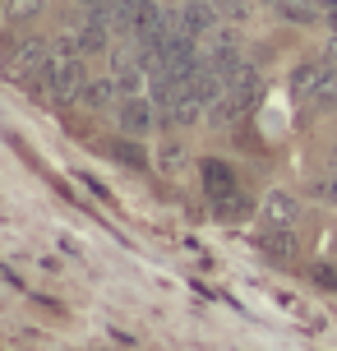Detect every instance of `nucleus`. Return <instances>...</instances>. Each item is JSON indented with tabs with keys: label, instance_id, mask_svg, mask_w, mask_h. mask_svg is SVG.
<instances>
[{
	"label": "nucleus",
	"instance_id": "obj_4",
	"mask_svg": "<svg viewBox=\"0 0 337 351\" xmlns=\"http://www.w3.org/2000/svg\"><path fill=\"white\" fill-rule=\"evenodd\" d=\"M74 37H79V51H84V56L111 51V23H97V19H88V23H84Z\"/></svg>",
	"mask_w": 337,
	"mask_h": 351
},
{
	"label": "nucleus",
	"instance_id": "obj_1",
	"mask_svg": "<svg viewBox=\"0 0 337 351\" xmlns=\"http://www.w3.org/2000/svg\"><path fill=\"white\" fill-rule=\"evenodd\" d=\"M42 84L51 88L55 97H79L84 93V84H88V70H84V56H55L51 51V65H47V74H42Z\"/></svg>",
	"mask_w": 337,
	"mask_h": 351
},
{
	"label": "nucleus",
	"instance_id": "obj_6",
	"mask_svg": "<svg viewBox=\"0 0 337 351\" xmlns=\"http://www.w3.org/2000/svg\"><path fill=\"white\" fill-rule=\"evenodd\" d=\"M116 93H121V84H116V79H88L79 97H84V102H88L92 111H102V106L116 102Z\"/></svg>",
	"mask_w": 337,
	"mask_h": 351
},
{
	"label": "nucleus",
	"instance_id": "obj_7",
	"mask_svg": "<svg viewBox=\"0 0 337 351\" xmlns=\"http://www.w3.org/2000/svg\"><path fill=\"white\" fill-rule=\"evenodd\" d=\"M268 217H273V222H291V217H296L291 194H273V199H268Z\"/></svg>",
	"mask_w": 337,
	"mask_h": 351
},
{
	"label": "nucleus",
	"instance_id": "obj_3",
	"mask_svg": "<svg viewBox=\"0 0 337 351\" xmlns=\"http://www.w3.org/2000/svg\"><path fill=\"white\" fill-rule=\"evenodd\" d=\"M14 74L18 79H42L47 74V65H51V51H47V42H37V37H28V42H18L14 47Z\"/></svg>",
	"mask_w": 337,
	"mask_h": 351
},
{
	"label": "nucleus",
	"instance_id": "obj_5",
	"mask_svg": "<svg viewBox=\"0 0 337 351\" xmlns=\"http://www.w3.org/2000/svg\"><path fill=\"white\" fill-rule=\"evenodd\" d=\"M213 5H208V0H190V10H185V14L176 19V28H185V33L190 37H199V33H208V28H213Z\"/></svg>",
	"mask_w": 337,
	"mask_h": 351
},
{
	"label": "nucleus",
	"instance_id": "obj_2",
	"mask_svg": "<svg viewBox=\"0 0 337 351\" xmlns=\"http://www.w3.org/2000/svg\"><path fill=\"white\" fill-rule=\"evenodd\" d=\"M153 97H139V93H125L121 102H116V116H121V130L125 134H134V139H143L148 130H153Z\"/></svg>",
	"mask_w": 337,
	"mask_h": 351
}]
</instances>
